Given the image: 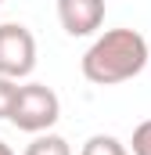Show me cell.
Listing matches in <instances>:
<instances>
[{
    "label": "cell",
    "instance_id": "6",
    "mask_svg": "<svg viewBox=\"0 0 151 155\" xmlns=\"http://www.w3.org/2000/svg\"><path fill=\"white\" fill-rule=\"evenodd\" d=\"M79 155H130V152H126V144L119 137H112V134H94V137H86V144H83Z\"/></svg>",
    "mask_w": 151,
    "mask_h": 155
},
{
    "label": "cell",
    "instance_id": "10",
    "mask_svg": "<svg viewBox=\"0 0 151 155\" xmlns=\"http://www.w3.org/2000/svg\"><path fill=\"white\" fill-rule=\"evenodd\" d=\"M0 4H4V0H0Z\"/></svg>",
    "mask_w": 151,
    "mask_h": 155
},
{
    "label": "cell",
    "instance_id": "5",
    "mask_svg": "<svg viewBox=\"0 0 151 155\" xmlns=\"http://www.w3.org/2000/svg\"><path fill=\"white\" fill-rule=\"evenodd\" d=\"M25 155H72V152H69V141H65V137L43 130V134L33 137V144L25 148Z\"/></svg>",
    "mask_w": 151,
    "mask_h": 155
},
{
    "label": "cell",
    "instance_id": "3",
    "mask_svg": "<svg viewBox=\"0 0 151 155\" xmlns=\"http://www.w3.org/2000/svg\"><path fill=\"white\" fill-rule=\"evenodd\" d=\"M36 65V36L22 22H4L0 25V76L22 79Z\"/></svg>",
    "mask_w": 151,
    "mask_h": 155
},
{
    "label": "cell",
    "instance_id": "4",
    "mask_svg": "<svg viewBox=\"0 0 151 155\" xmlns=\"http://www.w3.org/2000/svg\"><path fill=\"white\" fill-rule=\"evenodd\" d=\"M58 22L69 36H90L104 22V0H58Z\"/></svg>",
    "mask_w": 151,
    "mask_h": 155
},
{
    "label": "cell",
    "instance_id": "7",
    "mask_svg": "<svg viewBox=\"0 0 151 155\" xmlns=\"http://www.w3.org/2000/svg\"><path fill=\"white\" fill-rule=\"evenodd\" d=\"M133 155H151V119L144 123H137V130H133Z\"/></svg>",
    "mask_w": 151,
    "mask_h": 155
},
{
    "label": "cell",
    "instance_id": "8",
    "mask_svg": "<svg viewBox=\"0 0 151 155\" xmlns=\"http://www.w3.org/2000/svg\"><path fill=\"white\" fill-rule=\"evenodd\" d=\"M14 94H18V83L7 76H0V119L11 116V105H14Z\"/></svg>",
    "mask_w": 151,
    "mask_h": 155
},
{
    "label": "cell",
    "instance_id": "2",
    "mask_svg": "<svg viewBox=\"0 0 151 155\" xmlns=\"http://www.w3.org/2000/svg\"><path fill=\"white\" fill-rule=\"evenodd\" d=\"M58 112H61V101L47 83H25V87H18L7 119L25 134H43L58 123Z\"/></svg>",
    "mask_w": 151,
    "mask_h": 155
},
{
    "label": "cell",
    "instance_id": "9",
    "mask_svg": "<svg viewBox=\"0 0 151 155\" xmlns=\"http://www.w3.org/2000/svg\"><path fill=\"white\" fill-rule=\"evenodd\" d=\"M0 155H14V152H11V148H7V144H4V141H0Z\"/></svg>",
    "mask_w": 151,
    "mask_h": 155
},
{
    "label": "cell",
    "instance_id": "1",
    "mask_svg": "<svg viewBox=\"0 0 151 155\" xmlns=\"http://www.w3.org/2000/svg\"><path fill=\"white\" fill-rule=\"evenodd\" d=\"M148 65V40L137 29H108L83 54V76L97 87H115L140 76Z\"/></svg>",
    "mask_w": 151,
    "mask_h": 155
}]
</instances>
